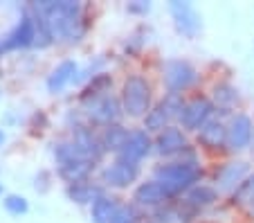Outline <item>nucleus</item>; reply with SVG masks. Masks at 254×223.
Returning <instances> with one entry per match:
<instances>
[{
    "instance_id": "obj_1",
    "label": "nucleus",
    "mask_w": 254,
    "mask_h": 223,
    "mask_svg": "<svg viewBox=\"0 0 254 223\" xmlns=\"http://www.w3.org/2000/svg\"><path fill=\"white\" fill-rule=\"evenodd\" d=\"M34 9L45 18L52 39L57 41H79L83 34V7L72 0H45L34 2Z\"/></svg>"
},
{
    "instance_id": "obj_2",
    "label": "nucleus",
    "mask_w": 254,
    "mask_h": 223,
    "mask_svg": "<svg viewBox=\"0 0 254 223\" xmlns=\"http://www.w3.org/2000/svg\"><path fill=\"white\" fill-rule=\"evenodd\" d=\"M202 178V169L196 165V160H180V162H167V165L155 167V180L164 185L176 196L183 192H189L193 185H198Z\"/></svg>"
},
{
    "instance_id": "obj_3",
    "label": "nucleus",
    "mask_w": 254,
    "mask_h": 223,
    "mask_svg": "<svg viewBox=\"0 0 254 223\" xmlns=\"http://www.w3.org/2000/svg\"><path fill=\"white\" fill-rule=\"evenodd\" d=\"M54 155H57L59 176H61L63 180H67L70 185L88 180L92 167H95V162L81 158V155L74 151L72 142H59V145H54Z\"/></svg>"
},
{
    "instance_id": "obj_4",
    "label": "nucleus",
    "mask_w": 254,
    "mask_h": 223,
    "mask_svg": "<svg viewBox=\"0 0 254 223\" xmlns=\"http://www.w3.org/2000/svg\"><path fill=\"white\" fill-rule=\"evenodd\" d=\"M122 108L130 117H146L151 111V86L139 74H133L122 88Z\"/></svg>"
},
{
    "instance_id": "obj_5",
    "label": "nucleus",
    "mask_w": 254,
    "mask_h": 223,
    "mask_svg": "<svg viewBox=\"0 0 254 223\" xmlns=\"http://www.w3.org/2000/svg\"><path fill=\"white\" fill-rule=\"evenodd\" d=\"M162 79H164V86L169 88V92H183V90H187V88H191L193 83H196L198 73L189 61L171 59V61L164 63Z\"/></svg>"
},
{
    "instance_id": "obj_6",
    "label": "nucleus",
    "mask_w": 254,
    "mask_h": 223,
    "mask_svg": "<svg viewBox=\"0 0 254 223\" xmlns=\"http://www.w3.org/2000/svg\"><path fill=\"white\" fill-rule=\"evenodd\" d=\"M86 113H88V117H90V122H95V124L111 126V124H117V120H120L122 102L115 95L106 92V95H99V97H95V99H88Z\"/></svg>"
},
{
    "instance_id": "obj_7",
    "label": "nucleus",
    "mask_w": 254,
    "mask_h": 223,
    "mask_svg": "<svg viewBox=\"0 0 254 223\" xmlns=\"http://www.w3.org/2000/svg\"><path fill=\"white\" fill-rule=\"evenodd\" d=\"M36 41V27H34V18L29 11H25L20 16V20L16 23V27L11 29L9 34H5L0 39V54L5 52H14V50H23L34 45Z\"/></svg>"
},
{
    "instance_id": "obj_8",
    "label": "nucleus",
    "mask_w": 254,
    "mask_h": 223,
    "mask_svg": "<svg viewBox=\"0 0 254 223\" xmlns=\"http://www.w3.org/2000/svg\"><path fill=\"white\" fill-rule=\"evenodd\" d=\"M169 11L173 16V23H176L178 32L187 39L198 36V32L202 29V20L200 14L196 11V7L191 2H185V0H171L169 2Z\"/></svg>"
},
{
    "instance_id": "obj_9",
    "label": "nucleus",
    "mask_w": 254,
    "mask_h": 223,
    "mask_svg": "<svg viewBox=\"0 0 254 223\" xmlns=\"http://www.w3.org/2000/svg\"><path fill=\"white\" fill-rule=\"evenodd\" d=\"M211 113H214V104L207 97H193L191 102H187L183 106L180 113V122H183V129L187 131H200L202 126L209 122Z\"/></svg>"
},
{
    "instance_id": "obj_10",
    "label": "nucleus",
    "mask_w": 254,
    "mask_h": 223,
    "mask_svg": "<svg viewBox=\"0 0 254 223\" xmlns=\"http://www.w3.org/2000/svg\"><path fill=\"white\" fill-rule=\"evenodd\" d=\"M254 138V122L245 113H239L227 124V149L230 151H243L252 145Z\"/></svg>"
},
{
    "instance_id": "obj_11",
    "label": "nucleus",
    "mask_w": 254,
    "mask_h": 223,
    "mask_svg": "<svg viewBox=\"0 0 254 223\" xmlns=\"http://www.w3.org/2000/svg\"><path fill=\"white\" fill-rule=\"evenodd\" d=\"M137 176H139L137 162H128L117 158L113 165H108L101 171V183H106L108 187H128L130 183L137 180Z\"/></svg>"
},
{
    "instance_id": "obj_12",
    "label": "nucleus",
    "mask_w": 254,
    "mask_h": 223,
    "mask_svg": "<svg viewBox=\"0 0 254 223\" xmlns=\"http://www.w3.org/2000/svg\"><path fill=\"white\" fill-rule=\"evenodd\" d=\"M72 147L81 158L90 162H97L104 155V145H101V138H97L92 133V129H86V126H77L72 131Z\"/></svg>"
},
{
    "instance_id": "obj_13",
    "label": "nucleus",
    "mask_w": 254,
    "mask_h": 223,
    "mask_svg": "<svg viewBox=\"0 0 254 223\" xmlns=\"http://www.w3.org/2000/svg\"><path fill=\"white\" fill-rule=\"evenodd\" d=\"M133 201L137 205H144V208H162V205L171 203L173 194L164 187L160 180H149V183H142L133 194Z\"/></svg>"
},
{
    "instance_id": "obj_14",
    "label": "nucleus",
    "mask_w": 254,
    "mask_h": 223,
    "mask_svg": "<svg viewBox=\"0 0 254 223\" xmlns=\"http://www.w3.org/2000/svg\"><path fill=\"white\" fill-rule=\"evenodd\" d=\"M250 174V165L243 160H234L223 165L221 169H216V187L223 189V192H236V189L243 185V180Z\"/></svg>"
},
{
    "instance_id": "obj_15",
    "label": "nucleus",
    "mask_w": 254,
    "mask_h": 223,
    "mask_svg": "<svg viewBox=\"0 0 254 223\" xmlns=\"http://www.w3.org/2000/svg\"><path fill=\"white\" fill-rule=\"evenodd\" d=\"M187 149H189L187 138H185V133L180 131V129H176V126L164 129V131L158 133V138H155V151H158L160 155H178V153H185Z\"/></svg>"
},
{
    "instance_id": "obj_16",
    "label": "nucleus",
    "mask_w": 254,
    "mask_h": 223,
    "mask_svg": "<svg viewBox=\"0 0 254 223\" xmlns=\"http://www.w3.org/2000/svg\"><path fill=\"white\" fill-rule=\"evenodd\" d=\"M151 147L153 145H151L149 133L146 131H133L128 136V140H126L124 149L117 153V158H120V160H128V162H137L139 165V160L149 155Z\"/></svg>"
},
{
    "instance_id": "obj_17",
    "label": "nucleus",
    "mask_w": 254,
    "mask_h": 223,
    "mask_svg": "<svg viewBox=\"0 0 254 223\" xmlns=\"http://www.w3.org/2000/svg\"><path fill=\"white\" fill-rule=\"evenodd\" d=\"M198 142L209 151H221L227 147V126L221 120H209L200 131H198Z\"/></svg>"
},
{
    "instance_id": "obj_18",
    "label": "nucleus",
    "mask_w": 254,
    "mask_h": 223,
    "mask_svg": "<svg viewBox=\"0 0 254 223\" xmlns=\"http://www.w3.org/2000/svg\"><path fill=\"white\" fill-rule=\"evenodd\" d=\"M77 70H79L77 61H72V59H65V61H61L57 68L50 73V77H48V90L52 92V95L61 92L63 88L67 86V83L74 81V74H77Z\"/></svg>"
},
{
    "instance_id": "obj_19",
    "label": "nucleus",
    "mask_w": 254,
    "mask_h": 223,
    "mask_svg": "<svg viewBox=\"0 0 254 223\" xmlns=\"http://www.w3.org/2000/svg\"><path fill=\"white\" fill-rule=\"evenodd\" d=\"M218 201V189L216 187H209V185H193L189 189L187 194H185V203L189 208H193L198 212L200 208H207V205H214Z\"/></svg>"
},
{
    "instance_id": "obj_20",
    "label": "nucleus",
    "mask_w": 254,
    "mask_h": 223,
    "mask_svg": "<svg viewBox=\"0 0 254 223\" xmlns=\"http://www.w3.org/2000/svg\"><path fill=\"white\" fill-rule=\"evenodd\" d=\"M171 117H176L171 113V108H169L164 102H160L158 106H153L149 113H146V117H144V129H146V131L162 133L164 129H169V120H171Z\"/></svg>"
},
{
    "instance_id": "obj_21",
    "label": "nucleus",
    "mask_w": 254,
    "mask_h": 223,
    "mask_svg": "<svg viewBox=\"0 0 254 223\" xmlns=\"http://www.w3.org/2000/svg\"><path fill=\"white\" fill-rule=\"evenodd\" d=\"M130 133L126 131L122 124H111L106 126L104 133H101V145H104V151H113V153H120L124 149L126 140H128Z\"/></svg>"
},
{
    "instance_id": "obj_22",
    "label": "nucleus",
    "mask_w": 254,
    "mask_h": 223,
    "mask_svg": "<svg viewBox=\"0 0 254 223\" xmlns=\"http://www.w3.org/2000/svg\"><path fill=\"white\" fill-rule=\"evenodd\" d=\"M117 210H120L117 199H113V196H108V194H101L99 199L92 203L90 219H92V223H111V219L115 217Z\"/></svg>"
},
{
    "instance_id": "obj_23",
    "label": "nucleus",
    "mask_w": 254,
    "mask_h": 223,
    "mask_svg": "<svg viewBox=\"0 0 254 223\" xmlns=\"http://www.w3.org/2000/svg\"><path fill=\"white\" fill-rule=\"evenodd\" d=\"M101 194H104V189L92 185V183H88V180L67 185V199L74 201V203H95Z\"/></svg>"
},
{
    "instance_id": "obj_24",
    "label": "nucleus",
    "mask_w": 254,
    "mask_h": 223,
    "mask_svg": "<svg viewBox=\"0 0 254 223\" xmlns=\"http://www.w3.org/2000/svg\"><path fill=\"white\" fill-rule=\"evenodd\" d=\"M111 86H113L111 74H106V73L92 74L90 83H88V86L83 88V95H81L83 102H88V99H95V97H99V95H106Z\"/></svg>"
},
{
    "instance_id": "obj_25",
    "label": "nucleus",
    "mask_w": 254,
    "mask_h": 223,
    "mask_svg": "<svg viewBox=\"0 0 254 223\" xmlns=\"http://www.w3.org/2000/svg\"><path fill=\"white\" fill-rule=\"evenodd\" d=\"M232 201H234V205L250 210L254 214V174L243 180V185L232 194Z\"/></svg>"
},
{
    "instance_id": "obj_26",
    "label": "nucleus",
    "mask_w": 254,
    "mask_h": 223,
    "mask_svg": "<svg viewBox=\"0 0 254 223\" xmlns=\"http://www.w3.org/2000/svg\"><path fill=\"white\" fill-rule=\"evenodd\" d=\"M214 97H216V104L221 108H230L236 104L239 95H236V90L230 86V83H218V86L214 88Z\"/></svg>"
},
{
    "instance_id": "obj_27",
    "label": "nucleus",
    "mask_w": 254,
    "mask_h": 223,
    "mask_svg": "<svg viewBox=\"0 0 254 223\" xmlns=\"http://www.w3.org/2000/svg\"><path fill=\"white\" fill-rule=\"evenodd\" d=\"M2 205H5V210H7L9 214H14V217L27 214V210H29L27 199H25V196H20V194H9V196H5Z\"/></svg>"
},
{
    "instance_id": "obj_28",
    "label": "nucleus",
    "mask_w": 254,
    "mask_h": 223,
    "mask_svg": "<svg viewBox=\"0 0 254 223\" xmlns=\"http://www.w3.org/2000/svg\"><path fill=\"white\" fill-rule=\"evenodd\" d=\"M111 223H137V210L133 205H120Z\"/></svg>"
},
{
    "instance_id": "obj_29",
    "label": "nucleus",
    "mask_w": 254,
    "mask_h": 223,
    "mask_svg": "<svg viewBox=\"0 0 254 223\" xmlns=\"http://www.w3.org/2000/svg\"><path fill=\"white\" fill-rule=\"evenodd\" d=\"M128 11H130V14H146V11H151V2H142V0H137V2H130Z\"/></svg>"
},
{
    "instance_id": "obj_30",
    "label": "nucleus",
    "mask_w": 254,
    "mask_h": 223,
    "mask_svg": "<svg viewBox=\"0 0 254 223\" xmlns=\"http://www.w3.org/2000/svg\"><path fill=\"white\" fill-rule=\"evenodd\" d=\"M2 142H5V133L0 131V145H2Z\"/></svg>"
},
{
    "instance_id": "obj_31",
    "label": "nucleus",
    "mask_w": 254,
    "mask_h": 223,
    "mask_svg": "<svg viewBox=\"0 0 254 223\" xmlns=\"http://www.w3.org/2000/svg\"><path fill=\"white\" fill-rule=\"evenodd\" d=\"M252 153H254V138H252Z\"/></svg>"
},
{
    "instance_id": "obj_32",
    "label": "nucleus",
    "mask_w": 254,
    "mask_h": 223,
    "mask_svg": "<svg viewBox=\"0 0 254 223\" xmlns=\"http://www.w3.org/2000/svg\"><path fill=\"white\" fill-rule=\"evenodd\" d=\"M0 194H2V187H0Z\"/></svg>"
}]
</instances>
